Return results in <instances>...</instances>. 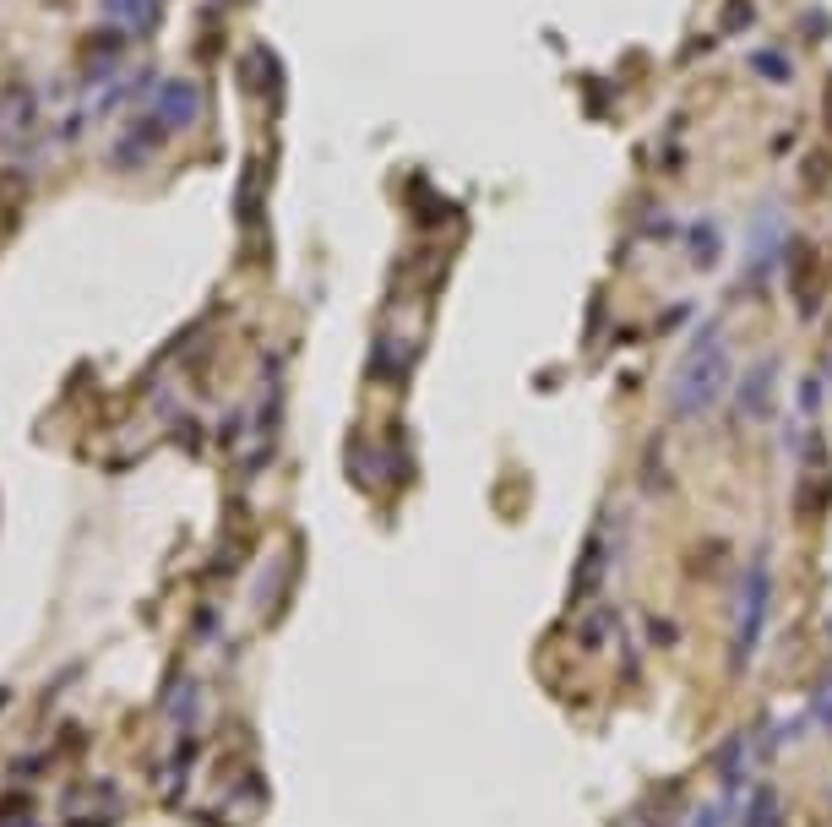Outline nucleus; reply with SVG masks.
Returning <instances> with one entry per match:
<instances>
[{
	"instance_id": "5",
	"label": "nucleus",
	"mask_w": 832,
	"mask_h": 827,
	"mask_svg": "<svg viewBox=\"0 0 832 827\" xmlns=\"http://www.w3.org/2000/svg\"><path fill=\"white\" fill-rule=\"evenodd\" d=\"M756 71H762V77L773 71V77L784 82V77H789V60H784V55H756Z\"/></svg>"
},
{
	"instance_id": "1",
	"label": "nucleus",
	"mask_w": 832,
	"mask_h": 827,
	"mask_svg": "<svg viewBox=\"0 0 832 827\" xmlns=\"http://www.w3.org/2000/svg\"><path fill=\"white\" fill-rule=\"evenodd\" d=\"M724 370H729V354L724 343L713 338V332H697V343H691V354L680 360V376H675V409L680 414H702L707 403L724 392Z\"/></svg>"
},
{
	"instance_id": "3",
	"label": "nucleus",
	"mask_w": 832,
	"mask_h": 827,
	"mask_svg": "<svg viewBox=\"0 0 832 827\" xmlns=\"http://www.w3.org/2000/svg\"><path fill=\"white\" fill-rule=\"evenodd\" d=\"M104 11L115 22H126L131 33H153L158 17H164V11H158V0H104Z\"/></svg>"
},
{
	"instance_id": "2",
	"label": "nucleus",
	"mask_w": 832,
	"mask_h": 827,
	"mask_svg": "<svg viewBox=\"0 0 832 827\" xmlns=\"http://www.w3.org/2000/svg\"><path fill=\"white\" fill-rule=\"evenodd\" d=\"M147 115H153L164 131H185L196 115H202V93H196V82H180V77H169V82H158V93H153V109H147Z\"/></svg>"
},
{
	"instance_id": "4",
	"label": "nucleus",
	"mask_w": 832,
	"mask_h": 827,
	"mask_svg": "<svg viewBox=\"0 0 832 827\" xmlns=\"http://www.w3.org/2000/svg\"><path fill=\"white\" fill-rule=\"evenodd\" d=\"M0 827H39V817H33V800L6 795V800H0Z\"/></svg>"
}]
</instances>
